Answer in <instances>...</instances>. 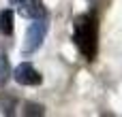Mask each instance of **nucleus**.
Wrapping results in <instances>:
<instances>
[{
    "label": "nucleus",
    "mask_w": 122,
    "mask_h": 117,
    "mask_svg": "<svg viewBox=\"0 0 122 117\" xmlns=\"http://www.w3.org/2000/svg\"><path fill=\"white\" fill-rule=\"evenodd\" d=\"M73 40L88 60L94 58V53H97V19H94V15L86 13V15L75 19Z\"/></svg>",
    "instance_id": "f257e3e1"
},
{
    "label": "nucleus",
    "mask_w": 122,
    "mask_h": 117,
    "mask_svg": "<svg viewBox=\"0 0 122 117\" xmlns=\"http://www.w3.org/2000/svg\"><path fill=\"white\" fill-rule=\"evenodd\" d=\"M45 32H47V23L43 19H34V23L28 28L26 32V38H24V45H21V51L24 53H32L36 51L43 40H45Z\"/></svg>",
    "instance_id": "f03ea898"
},
{
    "label": "nucleus",
    "mask_w": 122,
    "mask_h": 117,
    "mask_svg": "<svg viewBox=\"0 0 122 117\" xmlns=\"http://www.w3.org/2000/svg\"><path fill=\"white\" fill-rule=\"evenodd\" d=\"M13 77H15V81H17L19 85H39V83H41V75H39V72L34 70V66L28 64V62H21V64L15 68Z\"/></svg>",
    "instance_id": "7ed1b4c3"
},
{
    "label": "nucleus",
    "mask_w": 122,
    "mask_h": 117,
    "mask_svg": "<svg viewBox=\"0 0 122 117\" xmlns=\"http://www.w3.org/2000/svg\"><path fill=\"white\" fill-rule=\"evenodd\" d=\"M17 13L26 19H39V17H43L45 11L39 0H21V2H17Z\"/></svg>",
    "instance_id": "20e7f679"
},
{
    "label": "nucleus",
    "mask_w": 122,
    "mask_h": 117,
    "mask_svg": "<svg viewBox=\"0 0 122 117\" xmlns=\"http://www.w3.org/2000/svg\"><path fill=\"white\" fill-rule=\"evenodd\" d=\"M0 32L2 34H11L13 32V11L4 9L0 13Z\"/></svg>",
    "instance_id": "39448f33"
},
{
    "label": "nucleus",
    "mask_w": 122,
    "mask_h": 117,
    "mask_svg": "<svg viewBox=\"0 0 122 117\" xmlns=\"http://www.w3.org/2000/svg\"><path fill=\"white\" fill-rule=\"evenodd\" d=\"M9 75H11V68H9V60H6V55H0V85H4V83H6Z\"/></svg>",
    "instance_id": "423d86ee"
},
{
    "label": "nucleus",
    "mask_w": 122,
    "mask_h": 117,
    "mask_svg": "<svg viewBox=\"0 0 122 117\" xmlns=\"http://www.w3.org/2000/svg\"><path fill=\"white\" fill-rule=\"evenodd\" d=\"M43 113V107L41 104H28L24 109V115H41Z\"/></svg>",
    "instance_id": "0eeeda50"
},
{
    "label": "nucleus",
    "mask_w": 122,
    "mask_h": 117,
    "mask_svg": "<svg viewBox=\"0 0 122 117\" xmlns=\"http://www.w3.org/2000/svg\"><path fill=\"white\" fill-rule=\"evenodd\" d=\"M11 2H13V4H17V2H21V0H11Z\"/></svg>",
    "instance_id": "6e6552de"
}]
</instances>
